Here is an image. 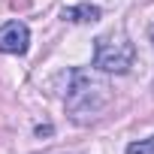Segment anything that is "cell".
<instances>
[{
  "label": "cell",
  "mask_w": 154,
  "mask_h": 154,
  "mask_svg": "<svg viewBox=\"0 0 154 154\" xmlns=\"http://www.w3.org/2000/svg\"><path fill=\"white\" fill-rule=\"evenodd\" d=\"M66 79H69V85H66V109H69V115H72L75 121H82V118H88V115H97V112L109 103V88H106V82L94 79L91 72H85V69H69Z\"/></svg>",
  "instance_id": "cell-1"
},
{
  "label": "cell",
  "mask_w": 154,
  "mask_h": 154,
  "mask_svg": "<svg viewBox=\"0 0 154 154\" xmlns=\"http://www.w3.org/2000/svg\"><path fill=\"white\" fill-rule=\"evenodd\" d=\"M133 60H136V48L127 36L109 33V36H100L94 42V66L103 69V72H118L121 75L133 66Z\"/></svg>",
  "instance_id": "cell-2"
},
{
  "label": "cell",
  "mask_w": 154,
  "mask_h": 154,
  "mask_svg": "<svg viewBox=\"0 0 154 154\" xmlns=\"http://www.w3.org/2000/svg\"><path fill=\"white\" fill-rule=\"evenodd\" d=\"M27 42H30L27 24L6 21L3 27H0V51H6V54H24L27 51Z\"/></svg>",
  "instance_id": "cell-3"
},
{
  "label": "cell",
  "mask_w": 154,
  "mask_h": 154,
  "mask_svg": "<svg viewBox=\"0 0 154 154\" xmlns=\"http://www.w3.org/2000/svg\"><path fill=\"white\" fill-rule=\"evenodd\" d=\"M63 18L66 21H79V24H94V21H100V6H94V3L66 6L63 9Z\"/></svg>",
  "instance_id": "cell-4"
},
{
  "label": "cell",
  "mask_w": 154,
  "mask_h": 154,
  "mask_svg": "<svg viewBox=\"0 0 154 154\" xmlns=\"http://www.w3.org/2000/svg\"><path fill=\"white\" fill-rule=\"evenodd\" d=\"M127 154H154V136L151 139H142V142H130L127 145Z\"/></svg>",
  "instance_id": "cell-5"
},
{
  "label": "cell",
  "mask_w": 154,
  "mask_h": 154,
  "mask_svg": "<svg viewBox=\"0 0 154 154\" xmlns=\"http://www.w3.org/2000/svg\"><path fill=\"white\" fill-rule=\"evenodd\" d=\"M148 36H151V45H154V24H151V30H148Z\"/></svg>",
  "instance_id": "cell-6"
}]
</instances>
